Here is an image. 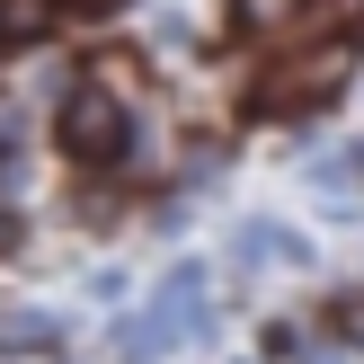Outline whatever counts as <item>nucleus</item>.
I'll use <instances>...</instances> for the list:
<instances>
[{
	"instance_id": "1",
	"label": "nucleus",
	"mask_w": 364,
	"mask_h": 364,
	"mask_svg": "<svg viewBox=\"0 0 364 364\" xmlns=\"http://www.w3.org/2000/svg\"><path fill=\"white\" fill-rule=\"evenodd\" d=\"M213 329V311H205V267H178V276H160V294H151V320H124L116 329V355H169V347H196V338Z\"/></svg>"
},
{
	"instance_id": "3",
	"label": "nucleus",
	"mask_w": 364,
	"mask_h": 364,
	"mask_svg": "<svg viewBox=\"0 0 364 364\" xmlns=\"http://www.w3.org/2000/svg\"><path fill=\"white\" fill-rule=\"evenodd\" d=\"M355 71V45H329V53H302V63H284L276 80H267V107H311V98H329L338 80Z\"/></svg>"
},
{
	"instance_id": "6",
	"label": "nucleus",
	"mask_w": 364,
	"mask_h": 364,
	"mask_svg": "<svg viewBox=\"0 0 364 364\" xmlns=\"http://www.w3.org/2000/svg\"><path fill=\"white\" fill-rule=\"evenodd\" d=\"M53 9H116V0H53Z\"/></svg>"
},
{
	"instance_id": "5",
	"label": "nucleus",
	"mask_w": 364,
	"mask_h": 364,
	"mask_svg": "<svg viewBox=\"0 0 364 364\" xmlns=\"http://www.w3.org/2000/svg\"><path fill=\"white\" fill-rule=\"evenodd\" d=\"M231 9H240V27L276 36V27H294V18H302V0H231Z\"/></svg>"
},
{
	"instance_id": "4",
	"label": "nucleus",
	"mask_w": 364,
	"mask_h": 364,
	"mask_svg": "<svg viewBox=\"0 0 364 364\" xmlns=\"http://www.w3.org/2000/svg\"><path fill=\"white\" fill-rule=\"evenodd\" d=\"M231 258H240V267H267V258H302V240H294V231H276V223H249Z\"/></svg>"
},
{
	"instance_id": "2",
	"label": "nucleus",
	"mask_w": 364,
	"mask_h": 364,
	"mask_svg": "<svg viewBox=\"0 0 364 364\" xmlns=\"http://www.w3.org/2000/svg\"><path fill=\"white\" fill-rule=\"evenodd\" d=\"M124 142H134V107L107 80H80L63 98V151L71 160H124Z\"/></svg>"
}]
</instances>
